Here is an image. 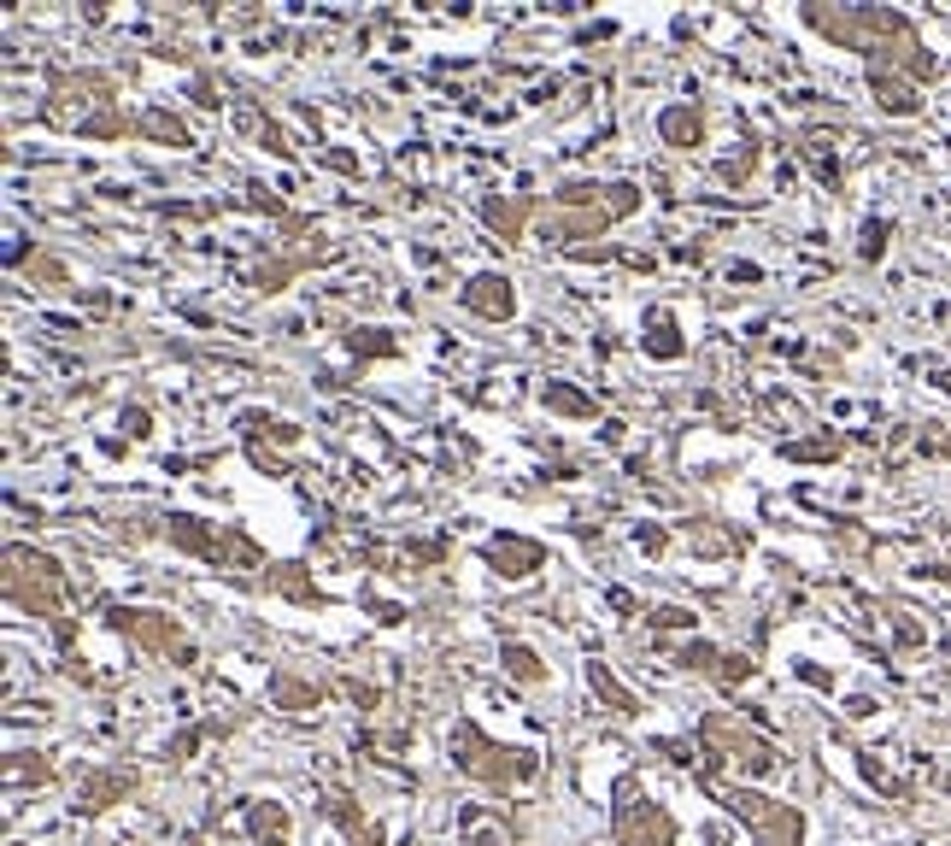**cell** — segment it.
<instances>
[{
    "mask_svg": "<svg viewBox=\"0 0 951 846\" xmlns=\"http://www.w3.org/2000/svg\"><path fill=\"white\" fill-rule=\"evenodd\" d=\"M505 277H482L475 289H500ZM470 307H482V312H512V294H470Z\"/></svg>",
    "mask_w": 951,
    "mask_h": 846,
    "instance_id": "1",
    "label": "cell"
}]
</instances>
